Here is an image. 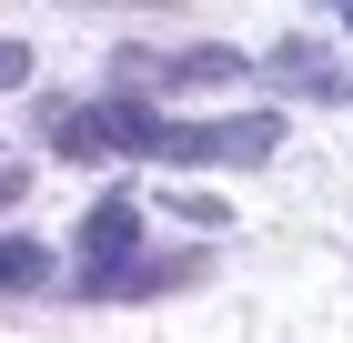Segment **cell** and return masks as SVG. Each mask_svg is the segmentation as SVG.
<instances>
[{
	"mask_svg": "<svg viewBox=\"0 0 353 343\" xmlns=\"http://www.w3.org/2000/svg\"><path fill=\"white\" fill-rule=\"evenodd\" d=\"M41 283H51V253L21 242V233H0V293H41Z\"/></svg>",
	"mask_w": 353,
	"mask_h": 343,
	"instance_id": "cell-7",
	"label": "cell"
},
{
	"mask_svg": "<svg viewBox=\"0 0 353 343\" xmlns=\"http://www.w3.org/2000/svg\"><path fill=\"white\" fill-rule=\"evenodd\" d=\"M323 10H343V30H353V0H323Z\"/></svg>",
	"mask_w": 353,
	"mask_h": 343,
	"instance_id": "cell-9",
	"label": "cell"
},
{
	"mask_svg": "<svg viewBox=\"0 0 353 343\" xmlns=\"http://www.w3.org/2000/svg\"><path fill=\"white\" fill-rule=\"evenodd\" d=\"M10 81H30V51H21V41H0V91H10Z\"/></svg>",
	"mask_w": 353,
	"mask_h": 343,
	"instance_id": "cell-8",
	"label": "cell"
},
{
	"mask_svg": "<svg viewBox=\"0 0 353 343\" xmlns=\"http://www.w3.org/2000/svg\"><path fill=\"white\" fill-rule=\"evenodd\" d=\"M41 132H51V152L101 161V152H152V141H162V111L132 101V91H111V101H91V111H41Z\"/></svg>",
	"mask_w": 353,
	"mask_h": 343,
	"instance_id": "cell-1",
	"label": "cell"
},
{
	"mask_svg": "<svg viewBox=\"0 0 353 343\" xmlns=\"http://www.w3.org/2000/svg\"><path fill=\"white\" fill-rule=\"evenodd\" d=\"M152 152L162 161H272L283 152V121L272 111H243V121H162Z\"/></svg>",
	"mask_w": 353,
	"mask_h": 343,
	"instance_id": "cell-2",
	"label": "cell"
},
{
	"mask_svg": "<svg viewBox=\"0 0 353 343\" xmlns=\"http://www.w3.org/2000/svg\"><path fill=\"white\" fill-rule=\"evenodd\" d=\"M192 273H202L192 253H172V263H132V253H121V263H91L81 293L91 303H132V293H172V283H192Z\"/></svg>",
	"mask_w": 353,
	"mask_h": 343,
	"instance_id": "cell-3",
	"label": "cell"
},
{
	"mask_svg": "<svg viewBox=\"0 0 353 343\" xmlns=\"http://www.w3.org/2000/svg\"><path fill=\"white\" fill-rule=\"evenodd\" d=\"M121 81H243V51H121Z\"/></svg>",
	"mask_w": 353,
	"mask_h": 343,
	"instance_id": "cell-4",
	"label": "cell"
},
{
	"mask_svg": "<svg viewBox=\"0 0 353 343\" xmlns=\"http://www.w3.org/2000/svg\"><path fill=\"white\" fill-rule=\"evenodd\" d=\"M132 242H141V202H132V192L91 202V222H81V253H91V263H121Z\"/></svg>",
	"mask_w": 353,
	"mask_h": 343,
	"instance_id": "cell-6",
	"label": "cell"
},
{
	"mask_svg": "<svg viewBox=\"0 0 353 343\" xmlns=\"http://www.w3.org/2000/svg\"><path fill=\"white\" fill-rule=\"evenodd\" d=\"M272 81H293V91H313V101H353V81L333 51H313V41H283L272 51Z\"/></svg>",
	"mask_w": 353,
	"mask_h": 343,
	"instance_id": "cell-5",
	"label": "cell"
}]
</instances>
